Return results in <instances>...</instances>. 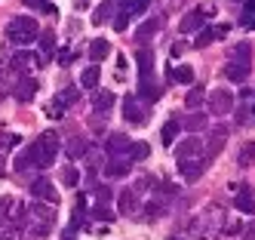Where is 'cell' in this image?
Here are the masks:
<instances>
[{"label":"cell","mask_w":255,"mask_h":240,"mask_svg":"<svg viewBox=\"0 0 255 240\" xmlns=\"http://www.w3.org/2000/svg\"><path fill=\"white\" fill-rule=\"evenodd\" d=\"M225 74H228V80H234V83H243V80L249 77V65H243V62H228Z\"/></svg>","instance_id":"cell-22"},{"label":"cell","mask_w":255,"mask_h":240,"mask_svg":"<svg viewBox=\"0 0 255 240\" xmlns=\"http://www.w3.org/2000/svg\"><path fill=\"white\" fill-rule=\"evenodd\" d=\"M181 126L188 129V133H200V129H206V114H200V111H194L191 117H185V120H178Z\"/></svg>","instance_id":"cell-27"},{"label":"cell","mask_w":255,"mask_h":240,"mask_svg":"<svg viewBox=\"0 0 255 240\" xmlns=\"http://www.w3.org/2000/svg\"><path fill=\"white\" fill-rule=\"evenodd\" d=\"M111 25H114V31H126V25H129V15H126V12H117V15L111 18Z\"/></svg>","instance_id":"cell-42"},{"label":"cell","mask_w":255,"mask_h":240,"mask_svg":"<svg viewBox=\"0 0 255 240\" xmlns=\"http://www.w3.org/2000/svg\"><path fill=\"white\" fill-rule=\"evenodd\" d=\"M74 102H77V86H65L59 96H56V102L46 108V114H49L52 120H59V117L65 114V108H68V105H74Z\"/></svg>","instance_id":"cell-4"},{"label":"cell","mask_w":255,"mask_h":240,"mask_svg":"<svg viewBox=\"0 0 255 240\" xmlns=\"http://www.w3.org/2000/svg\"><path fill=\"white\" fill-rule=\"evenodd\" d=\"M0 240H12V237H0Z\"/></svg>","instance_id":"cell-54"},{"label":"cell","mask_w":255,"mask_h":240,"mask_svg":"<svg viewBox=\"0 0 255 240\" xmlns=\"http://www.w3.org/2000/svg\"><path fill=\"white\" fill-rule=\"evenodd\" d=\"M212 31H215V37H225V34H228V25H218V28H212Z\"/></svg>","instance_id":"cell-49"},{"label":"cell","mask_w":255,"mask_h":240,"mask_svg":"<svg viewBox=\"0 0 255 240\" xmlns=\"http://www.w3.org/2000/svg\"><path fill=\"white\" fill-rule=\"evenodd\" d=\"M129 154H132V160H148V154H151V148H148V142H132V148H129Z\"/></svg>","instance_id":"cell-37"},{"label":"cell","mask_w":255,"mask_h":240,"mask_svg":"<svg viewBox=\"0 0 255 240\" xmlns=\"http://www.w3.org/2000/svg\"><path fill=\"white\" fill-rule=\"evenodd\" d=\"M99 77H102V74H99V68H96V65H89V68L80 74V83H83L86 89H96V86H99Z\"/></svg>","instance_id":"cell-34"},{"label":"cell","mask_w":255,"mask_h":240,"mask_svg":"<svg viewBox=\"0 0 255 240\" xmlns=\"http://www.w3.org/2000/svg\"><path fill=\"white\" fill-rule=\"evenodd\" d=\"M234 108V96L228 89H215L212 96H209V111L215 117H222V114H228V111Z\"/></svg>","instance_id":"cell-7"},{"label":"cell","mask_w":255,"mask_h":240,"mask_svg":"<svg viewBox=\"0 0 255 240\" xmlns=\"http://www.w3.org/2000/svg\"><path fill=\"white\" fill-rule=\"evenodd\" d=\"M160 31V18H148V22H144L138 31H135V40H138V46L144 43V40H148V37H154Z\"/></svg>","instance_id":"cell-26"},{"label":"cell","mask_w":255,"mask_h":240,"mask_svg":"<svg viewBox=\"0 0 255 240\" xmlns=\"http://www.w3.org/2000/svg\"><path fill=\"white\" fill-rule=\"evenodd\" d=\"M6 37H9L15 46H22V49H25V46H31V43L40 37V25L34 22L31 15H15L12 22L6 25Z\"/></svg>","instance_id":"cell-2"},{"label":"cell","mask_w":255,"mask_h":240,"mask_svg":"<svg viewBox=\"0 0 255 240\" xmlns=\"http://www.w3.org/2000/svg\"><path fill=\"white\" fill-rule=\"evenodd\" d=\"M31 194L37 200H46V203H59V194H56V185L49 179H34L31 182Z\"/></svg>","instance_id":"cell-8"},{"label":"cell","mask_w":255,"mask_h":240,"mask_svg":"<svg viewBox=\"0 0 255 240\" xmlns=\"http://www.w3.org/2000/svg\"><path fill=\"white\" fill-rule=\"evenodd\" d=\"M206 25V12L203 9H191V12H185V18L178 22V31L181 34H194V31H200Z\"/></svg>","instance_id":"cell-10"},{"label":"cell","mask_w":255,"mask_h":240,"mask_svg":"<svg viewBox=\"0 0 255 240\" xmlns=\"http://www.w3.org/2000/svg\"><path fill=\"white\" fill-rule=\"evenodd\" d=\"M129 148H132V142H129V136H126V133H111V136H108V142H105V151L111 154V157H123Z\"/></svg>","instance_id":"cell-9"},{"label":"cell","mask_w":255,"mask_h":240,"mask_svg":"<svg viewBox=\"0 0 255 240\" xmlns=\"http://www.w3.org/2000/svg\"><path fill=\"white\" fill-rule=\"evenodd\" d=\"M169 80H175V83H194V68L191 65H178L169 74Z\"/></svg>","instance_id":"cell-32"},{"label":"cell","mask_w":255,"mask_h":240,"mask_svg":"<svg viewBox=\"0 0 255 240\" xmlns=\"http://www.w3.org/2000/svg\"><path fill=\"white\" fill-rule=\"evenodd\" d=\"M138 96H141L144 102H157V99L163 96V86L151 77V74H148V77H138Z\"/></svg>","instance_id":"cell-12"},{"label":"cell","mask_w":255,"mask_h":240,"mask_svg":"<svg viewBox=\"0 0 255 240\" xmlns=\"http://www.w3.org/2000/svg\"><path fill=\"white\" fill-rule=\"evenodd\" d=\"M163 213H166V200H163V197H154V200H148V203H144V207H141V216L148 219V222L160 219Z\"/></svg>","instance_id":"cell-18"},{"label":"cell","mask_w":255,"mask_h":240,"mask_svg":"<svg viewBox=\"0 0 255 240\" xmlns=\"http://www.w3.org/2000/svg\"><path fill=\"white\" fill-rule=\"evenodd\" d=\"M243 28H255V12H249V15H243V22H240Z\"/></svg>","instance_id":"cell-46"},{"label":"cell","mask_w":255,"mask_h":240,"mask_svg":"<svg viewBox=\"0 0 255 240\" xmlns=\"http://www.w3.org/2000/svg\"><path fill=\"white\" fill-rule=\"evenodd\" d=\"M89 126H93L96 133H99V129H105V114H89Z\"/></svg>","instance_id":"cell-45"},{"label":"cell","mask_w":255,"mask_h":240,"mask_svg":"<svg viewBox=\"0 0 255 240\" xmlns=\"http://www.w3.org/2000/svg\"><path fill=\"white\" fill-rule=\"evenodd\" d=\"M237 166H240V170L255 166V142H246V145L240 148V154H237Z\"/></svg>","instance_id":"cell-24"},{"label":"cell","mask_w":255,"mask_h":240,"mask_svg":"<svg viewBox=\"0 0 255 240\" xmlns=\"http://www.w3.org/2000/svg\"><path fill=\"white\" fill-rule=\"evenodd\" d=\"M135 62H138V68H141V77H148V74L154 71V52H151V46H138Z\"/></svg>","instance_id":"cell-19"},{"label":"cell","mask_w":255,"mask_h":240,"mask_svg":"<svg viewBox=\"0 0 255 240\" xmlns=\"http://www.w3.org/2000/svg\"><path fill=\"white\" fill-rule=\"evenodd\" d=\"M25 3H28V6H43V3H40V0H25Z\"/></svg>","instance_id":"cell-52"},{"label":"cell","mask_w":255,"mask_h":240,"mask_svg":"<svg viewBox=\"0 0 255 240\" xmlns=\"http://www.w3.org/2000/svg\"><path fill=\"white\" fill-rule=\"evenodd\" d=\"M138 210H141L138 191H135V188H123V191L117 194V213H123V216H135Z\"/></svg>","instance_id":"cell-6"},{"label":"cell","mask_w":255,"mask_h":240,"mask_svg":"<svg viewBox=\"0 0 255 240\" xmlns=\"http://www.w3.org/2000/svg\"><path fill=\"white\" fill-rule=\"evenodd\" d=\"M126 173H129V160H123V157H111V163L105 166L108 179H123Z\"/></svg>","instance_id":"cell-20"},{"label":"cell","mask_w":255,"mask_h":240,"mask_svg":"<svg viewBox=\"0 0 255 240\" xmlns=\"http://www.w3.org/2000/svg\"><path fill=\"white\" fill-rule=\"evenodd\" d=\"M117 105V96L114 92H108V89H99L96 96H93V114H108Z\"/></svg>","instance_id":"cell-13"},{"label":"cell","mask_w":255,"mask_h":240,"mask_svg":"<svg viewBox=\"0 0 255 240\" xmlns=\"http://www.w3.org/2000/svg\"><path fill=\"white\" fill-rule=\"evenodd\" d=\"M28 151H31L34 163H37V170H43V166H49L52 160H56V154L62 151V139H59L56 129H46L34 145H28Z\"/></svg>","instance_id":"cell-1"},{"label":"cell","mask_w":255,"mask_h":240,"mask_svg":"<svg viewBox=\"0 0 255 240\" xmlns=\"http://www.w3.org/2000/svg\"><path fill=\"white\" fill-rule=\"evenodd\" d=\"M212 40H215V31H212V28H200V31H197L194 46H197V49H203V46H209Z\"/></svg>","instance_id":"cell-36"},{"label":"cell","mask_w":255,"mask_h":240,"mask_svg":"<svg viewBox=\"0 0 255 240\" xmlns=\"http://www.w3.org/2000/svg\"><path fill=\"white\" fill-rule=\"evenodd\" d=\"M62 240H74V234H65V237H62Z\"/></svg>","instance_id":"cell-53"},{"label":"cell","mask_w":255,"mask_h":240,"mask_svg":"<svg viewBox=\"0 0 255 240\" xmlns=\"http://www.w3.org/2000/svg\"><path fill=\"white\" fill-rule=\"evenodd\" d=\"M151 0H117V6H120V12H126V15H138L144 6H148Z\"/></svg>","instance_id":"cell-29"},{"label":"cell","mask_w":255,"mask_h":240,"mask_svg":"<svg viewBox=\"0 0 255 240\" xmlns=\"http://www.w3.org/2000/svg\"><path fill=\"white\" fill-rule=\"evenodd\" d=\"M96 203H99V207H105V203H111V188H105V185H99V188H96Z\"/></svg>","instance_id":"cell-41"},{"label":"cell","mask_w":255,"mask_h":240,"mask_svg":"<svg viewBox=\"0 0 255 240\" xmlns=\"http://www.w3.org/2000/svg\"><path fill=\"white\" fill-rule=\"evenodd\" d=\"M178 129H181V123H178V117H172L166 126L160 129V139H163V145H172V142H175V136H178Z\"/></svg>","instance_id":"cell-31"},{"label":"cell","mask_w":255,"mask_h":240,"mask_svg":"<svg viewBox=\"0 0 255 240\" xmlns=\"http://www.w3.org/2000/svg\"><path fill=\"white\" fill-rule=\"evenodd\" d=\"M157 197H163V200H172V197H178V188H175L172 182H163V185H160V194H157Z\"/></svg>","instance_id":"cell-40"},{"label":"cell","mask_w":255,"mask_h":240,"mask_svg":"<svg viewBox=\"0 0 255 240\" xmlns=\"http://www.w3.org/2000/svg\"><path fill=\"white\" fill-rule=\"evenodd\" d=\"M228 136H231V129L225 123H218L212 133H209V142H206V160H212L215 154H222L225 151V145H228Z\"/></svg>","instance_id":"cell-5"},{"label":"cell","mask_w":255,"mask_h":240,"mask_svg":"<svg viewBox=\"0 0 255 240\" xmlns=\"http://www.w3.org/2000/svg\"><path fill=\"white\" fill-rule=\"evenodd\" d=\"M15 173H31V170H37V163H34V157H31V151H28V148H25V151L19 154V157H15Z\"/></svg>","instance_id":"cell-30"},{"label":"cell","mask_w":255,"mask_h":240,"mask_svg":"<svg viewBox=\"0 0 255 240\" xmlns=\"http://www.w3.org/2000/svg\"><path fill=\"white\" fill-rule=\"evenodd\" d=\"M37 77H22L19 80V86H15V99L19 102H31L34 99V92H37Z\"/></svg>","instance_id":"cell-17"},{"label":"cell","mask_w":255,"mask_h":240,"mask_svg":"<svg viewBox=\"0 0 255 240\" xmlns=\"http://www.w3.org/2000/svg\"><path fill=\"white\" fill-rule=\"evenodd\" d=\"M71 59H74V55H71V52H68V49H65V52H59V65H68V62H71Z\"/></svg>","instance_id":"cell-48"},{"label":"cell","mask_w":255,"mask_h":240,"mask_svg":"<svg viewBox=\"0 0 255 240\" xmlns=\"http://www.w3.org/2000/svg\"><path fill=\"white\" fill-rule=\"evenodd\" d=\"M206 163H209V160H181V163H178V170H181V176H185L188 182H197L200 176H203Z\"/></svg>","instance_id":"cell-15"},{"label":"cell","mask_w":255,"mask_h":240,"mask_svg":"<svg viewBox=\"0 0 255 240\" xmlns=\"http://www.w3.org/2000/svg\"><path fill=\"white\" fill-rule=\"evenodd\" d=\"M123 120L126 123H132V126H138V123H144V114H141V105L132 99V96H126L123 99Z\"/></svg>","instance_id":"cell-14"},{"label":"cell","mask_w":255,"mask_h":240,"mask_svg":"<svg viewBox=\"0 0 255 240\" xmlns=\"http://www.w3.org/2000/svg\"><path fill=\"white\" fill-rule=\"evenodd\" d=\"M89 219H102V222H111V210H105V207H93V210H89Z\"/></svg>","instance_id":"cell-44"},{"label":"cell","mask_w":255,"mask_h":240,"mask_svg":"<svg viewBox=\"0 0 255 240\" xmlns=\"http://www.w3.org/2000/svg\"><path fill=\"white\" fill-rule=\"evenodd\" d=\"M108 55H111V43H108L105 37H99V40L89 43V59H93V65L102 62V59H108Z\"/></svg>","instance_id":"cell-21"},{"label":"cell","mask_w":255,"mask_h":240,"mask_svg":"<svg viewBox=\"0 0 255 240\" xmlns=\"http://www.w3.org/2000/svg\"><path fill=\"white\" fill-rule=\"evenodd\" d=\"M175 160H178V163H181V160H206V145L200 142L197 136H188L185 142L175 148Z\"/></svg>","instance_id":"cell-3"},{"label":"cell","mask_w":255,"mask_h":240,"mask_svg":"<svg viewBox=\"0 0 255 240\" xmlns=\"http://www.w3.org/2000/svg\"><path fill=\"white\" fill-rule=\"evenodd\" d=\"M31 216H34V222H40V225L52 228V222H56V203H46V207H43V200L31 203Z\"/></svg>","instance_id":"cell-11"},{"label":"cell","mask_w":255,"mask_h":240,"mask_svg":"<svg viewBox=\"0 0 255 240\" xmlns=\"http://www.w3.org/2000/svg\"><path fill=\"white\" fill-rule=\"evenodd\" d=\"M252 114H255V108H252Z\"/></svg>","instance_id":"cell-55"},{"label":"cell","mask_w":255,"mask_h":240,"mask_svg":"<svg viewBox=\"0 0 255 240\" xmlns=\"http://www.w3.org/2000/svg\"><path fill=\"white\" fill-rule=\"evenodd\" d=\"M234 207L240 210L243 216H255V197L243 188V194H237V197H234Z\"/></svg>","instance_id":"cell-23"},{"label":"cell","mask_w":255,"mask_h":240,"mask_svg":"<svg viewBox=\"0 0 255 240\" xmlns=\"http://www.w3.org/2000/svg\"><path fill=\"white\" fill-rule=\"evenodd\" d=\"M31 62H34V55H31L28 49H19V52L12 55V62H9V65H12V71H19V74H22V71H25Z\"/></svg>","instance_id":"cell-33"},{"label":"cell","mask_w":255,"mask_h":240,"mask_svg":"<svg viewBox=\"0 0 255 240\" xmlns=\"http://www.w3.org/2000/svg\"><path fill=\"white\" fill-rule=\"evenodd\" d=\"M243 3H246V15H249V12H255V0H243Z\"/></svg>","instance_id":"cell-51"},{"label":"cell","mask_w":255,"mask_h":240,"mask_svg":"<svg viewBox=\"0 0 255 240\" xmlns=\"http://www.w3.org/2000/svg\"><path fill=\"white\" fill-rule=\"evenodd\" d=\"M111 15H114V0H105L102 6H96V9H93V25H105Z\"/></svg>","instance_id":"cell-25"},{"label":"cell","mask_w":255,"mask_h":240,"mask_svg":"<svg viewBox=\"0 0 255 240\" xmlns=\"http://www.w3.org/2000/svg\"><path fill=\"white\" fill-rule=\"evenodd\" d=\"M12 207H15V203H12L9 197H0V222H6V219H9L6 213H12Z\"/></svg>","instance_id":"cell-43"},{"label":"cell","mask_w":255,"mask_h":240,"mask_svg":"<svg viewBox=\"0 0 255 240\" xmlns=\"http://www.w3.org/2000/svg\"><path fill=\"white\" fill-rule=\"evenodd\" d=\"M249 55H252L249 43H240V46L231 49V62H243V65H249Z\"/></svg>","instance_id":"cell-35"},{"label":"cell","mask_w":255,"mask_h":240,"mask_svg":"<svg viewBox=\"0 0 255 240\" xmlns=\"http://www.w3.org/2000/svg\"><path fill=\"white\" fill-rule=\"evenodd\" d=\"M52 43H56V34H52V31H43V34H40V49H43L40 55H43V59H46V52L52 49Z\"/></svg>","instance_id":"cell-39"},{"label":"cell","mask_w":255,"mask_h":240,"mask_svg":"<svg viewBox=\"0 0 255 240\" xmlns=\"http://www.w3.org/2000/svg\"><path fill=\"white\" fill-rule=\"evenodd\" d=\"M185 52V43H172V55H181Z\"/></svg>","instance_id":"cell-50"},{"label":"cell","mask_w":255,"mask_h":240,"mask_svg":"<svg viewBox=\"0 0 255 240\" xmlns=\"http://www.w3.org/2000/svg\"><path fill=\"white\" fill-rule=\"evenodd\" d=\"M151 185H154L151 179H138V185H135V191H144V188H151Z\"/></svg>","instance_id":"cell-47"},{"label":"cell","mask_w":255,"mask_h":240,"mask_svg":"<svg viewBox=\"0 0 255 240\" xmlns=\"http://www.w3.org/2000/svg\"><path fill=\"white\" fill-rule=\"evenodd\" d=\"M203 99H206V89L203 86H194V89H188V96H185V108L197 111L200 105H203Z\"/></svg>","instance_id":"cell-28"},{"label":"cell","mask_w":255,"mask_h":240,"mask_svg":"<svg viewBox=\"0 0 255 240\" xmlns=\"http://www.w3.org/2000/svg\"><path fill=\"white\" fill-rule=\"evenodd\" d=\"M62 182L68 185V188H74V185L80 182V173L74 170V166H65V170H62Z\"/></svg>","instance_id":"cell-38"},{"label":"cell","mask_w":255,"mask_h":240,"mask_svg":"<svg viewBox=\"0 0 255 240\" xmlns=\"http://www.w3.org/2000/svg\"><path fill=\"white\" fill-rule=\"evenodd\" d=\"M65 151H68V157H71V160L89 154V139H86V136H71V139H68V145H65Z\"/></svg>","instance_id":"cell-16"}]
</instances>
